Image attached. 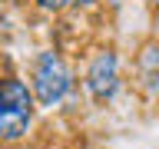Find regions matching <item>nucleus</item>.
<instances>
[{"label":"nucleus","instance_id":"obj_3","mask_svg":"<svg viewBox=\"0 0 159 149\" xmlns=\"http://www.w3.org/2000/svg\"><path fill=\"white\" fill-rule=\"evenodd\" d=\"M86 86H89V93H93L96 103H106V99L116 96L119 70H116V56H113L109 50L96 53V60L89 63V70H86Z\"/></svg>","mask_w":159,"mask_h":149},{"label":"nucleus","instance_id":"obj_4","mask_svg":"<svg viewBox=\"0 0 159 149\" xmlns=\"http://www.w3.org/2000/svg\"><path fill=\"white\" fill-rule=\"evenodd\" d=\"M139 76H143V83L152 93H159V47L156 43L143 50V56H139Z\"/></svg>","mask_w":159,"mask_h":149},{"label":"nucleus","instance_id":"obj_7","mask_svg":"<svg viewBox=\"0 0 159 149\" xmlns=\"http://www.w3.org/2000/svg\"><path fill=\"white\" fill-rule=\"evenodd\" d=\"M156 17H159V0H156Z\"/></svg>","mask_w":159,"mask_h":149},{"label":"nucleus","instance_id":"obj_5","mask_svg":"<svg viewBox=\"0 0 159 149\" xmlns=\"http://www.w3.org/2000/svg\"><path fill=\"white\" fill-rule=\"evenodd\" d=\"M43 10H63V7H70L73 0H37Z\"/></svg>","mask_w":159,"mask_h":149},{"label":"nucleus","instance_id":"obj_1","mask_svg":"<svg viewBox=\"0 0 159 149\" xmlns=\"http://www.w3.org/2000/svg\"><path fill=\"white\" fill-rule=\"evenodd\" d=\"M33 119V93L20 79H0V139L17 142Z\"/></svg>","mask_w":159,"mask_h":149},{"label":"nucleus","instance_id":"obj_6","mask_svg":"<svg viewBox=\"0 0 159 149\" xmlns=\"http://www.w3.org/2000/svg\"><path fill=\"white\" fill-rule=\"evenodd\" d=\"M73 3H93V0H73Z\"/></svg>","mask_w":159,"mask_h":149},{"label":"nucleus","instance_id":"obj_2","mask_svg":"<svg viewBox=\"0 0 159 149\" xmlns=\"http://www.w3.org/2000/svg\"><path fill=\"white\" fill-rule=\"evenodd\" d=\"M70 86H73V76H70L66 63L57 53H40L37 66H33V96L43 106H57L70 93Z\"/></svg>","mask_w":159,"mask_h":149}]
</instances>
